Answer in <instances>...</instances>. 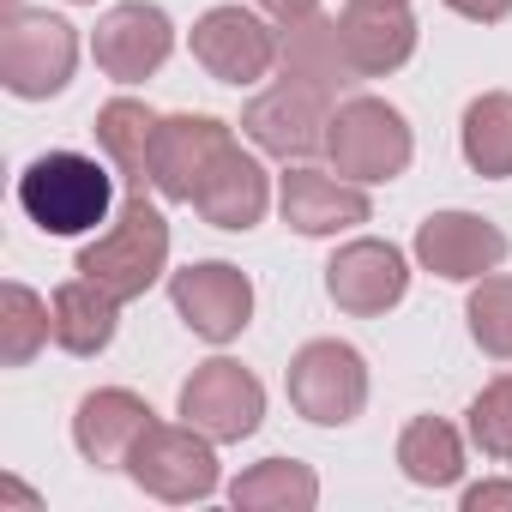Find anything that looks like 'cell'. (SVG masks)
I'll return each mask as SVG.
<instances>
[{"instance_id":"cell-1","label":"cell","mask_w":512,"mask_h":512,"mask_svg":"<svg viewBox=\"0 0 512 512\" xmlns=\"http://www.w3.org/2000/svg\"><path fill=\"white\" fill-rule=\"evenodd\" d=\"M19 205L43 235H91L115 205V169H103L85 151H49L25 163Z\"/></svg>"},{"instance_id":"cell-2","label":"cell","mask_w":512,"mask_h":512,"mask_svg":"<svg viewBox=\"0 0 512 512\" xmlns=\"http://www.w3.org/2000/svg\"><path fill=\"white\" fill-rule=\"evenodd\" d=\"M79 278L103 284L115 302H139L163 272H169V223L145 193H127L121 217L79 253Z\"/></svg>"},{"instance_id":"cell-3","label":"cell","mask_w":512,"mask_h":512,"mask_svg":"<svg viewBox=\"0 0 512 512\" xmlns=\"http://www.w3.org/2000/svg\"><path fill=\"white\" fill-rule=\"evenodd\" d=\"M326 157L344 181H398L416 157V139H410V121L386 103V97H344L332 109V127H326Z\"/></svg>"},{"instance_id":"cell-4","label":"cell","mask_w":512,"mask_h":512,"mask_svg":"<svg viewBox=\"0 0 512 512\" xmlns=\"http://www.w3.org/2000/svg\"><path fill=\"white\" fill-rule=\"evenodd\" d=\"M290 404L296 416H308L314 428H350L368 410V362L356 344L344 338H314L290 356Z\"/></svg>"},{"instance_id":"cell-5","label":"cell","mask_w":512,"mask_h":512,"mask_svg":"<svg viewBox=\"0 0 512 512\" xmlns=\"http://www.w3.org/2000/svg\"><path fill=\"white\" fill-rule=\"evenodd\" d=\"M79 67V37L67 19L55 13H25L13 7L7 25H0V85L25 103H43L55 91H67Z\"/></svg>"},{"instance_id":"cell-6","label":"cell","mask_w":512,"mask_h":512,"mask_svg":"<svg viewBox=\"0 0 512 512\" xmlns=\"http://www.w3.org/2000/svg\"><path fill=\"white\" fill-rule=\"evenodd\" d=\"M127 476H133L151 500H163V506L211 500V494H217V440L199 434L193 422H181V428L151 422L145 440H139L133 458H127Z\"/></svg>"},{"instance_id":"cell-7","label":"cell","mask_w":512,"mask_h":512,"mask_svg":"<svg viewBox=\"0 0 512 512\" xmlns=\"http://www.w3.org/2000/svg\"><path fill=\"white\" fill-rule=\"evenodd\" d=\"M332 109L320 91L296 85V79H278L272 91H260L247 109H241V133L260 145L266 157H284V163H308L314 151H326V127H332Z\"/></svg>"},{"instance_id":"cell-8","label":"cell","mask_w":512,"mask_h":512,"mask_svg":"<svg viewBox=\"0 0 512 512\" xmlns=\"http://www.w3.org/2000/svg\"><path fill=\"white\" fill-rule=\"evenodd\" d=\"M260 416H266V386L253 380L241 362H229V356L199 362L187 374V386H181V422H193L217 446L247 440L253 428H260Z\"/></svg>"},{"instance_id":"cell-9","label":"cell","mask_w":512,"mask_h":512,"mask_svg":"<svg viewBox=\"0 0 512 512\" xmlns=\"http://www.w3.org/2000/svg\"><path fill=\"white\" fill-rule=\"evenodd\" d=\"M229 145L235 133L217 115H163L151 139V193H163L169 205H193Z\"/></svg>"},{"instance_id":"cell-10","label":"cell","mask_w":512,"mask_h":512,"mask_svg":"<svg viewBox=\"0 0 512 512\" xmlns=\"http://www.w3.org/2000/svg\"><path fill=\"white\" fill-rule=\"evenodd\" d=\"M193 61L217 85H260L278 67V31L247 7H211L193 25Z\"/></svg>"},{"instance_id":"cell-11","label":"cell","mask_w":512,"mask_h":512,"mask_svg":"<svg viewBox=\"0 0 512 512\" xmlns=\"http://www.w3.org/2000/svg\"><path fill=\"white\" fill-rule=\"evenodd\" d=\"M169 302L205 344H235L247 332V320H253V284L229 260H199V266L175 272Z\"/></svg>"},{"instance_id":"cell-12","label":"cell","mask_w":512,"mask_h":512,"mask_svg":"<svg viewBox=\"0 0 512 512\" xmlns=\"http://www.w3.org/2000/svg\"><path fill=\"white\" fill-rule=\"evenodd\" d=\"M404 290H410V260L392 241H374V235L344 241L326 266V296L356 320H374V314L398 308Z\"/></svg>"},{"instance_id":"cell-13","label":"cell","mask_w":512,"mask_h":512,"mask_svg":"<svg viewBox=\"0 0 512 512\" xmlns=\"http://www.w3.org/2000/svg\"><path fill=\"white\" fill-rule=\"evenodd\" d=\"M169 49H175V25H169L163 7H151V0H121V7H109L97 19V37H91V55L115 85L151 79L169 61Z\"/></svg>"},{"instance_id":"cell-14","label":"cell","mask_w":512,"mask_h":512,"mask_svg":"<svg viewBox=\"0 0 512 512\" xmlns=\"http://www.w3.org/2000/svg\"><path fill=\"white\" fill-rule=\"evenodd\" d=\"M416 260L434 278L476 284V278H488L506 260V235L488 217H476V211H434L416 229Z\"/></svg>"},{"instance_id":"cell-15","label":"cell","mask_w":512,"mask_h":512,"mask_svg":"<svg viewBox=\"0 0 512 512\" xmlns=\"http://www.w3.org/2000/svg\"><path fill=\"white\" fill-rule=\"evenodd\" d=\"M278 73L308 85V91H320L326 103H338L350 85H362V73H356V61L344 49L338 19H320V13L278 25Z\"/></svg>"},{"instance_id":"cell-16","label":"cell","mask_w":512,"mask_h":512,"mask_svg":"<svg viewBox=\"0 0 512 512\" xmlns=\"http://www.w3.org/2000/svg\"><path fill=\"white\" fill-rule=\"evenodd\" d=\"M151 422H157V416H151V404H145L139 392L103 386V392H85V398H79L73 446H79V458L97 464V470H127V458H133V446L145 440Z\"/></svg>"},{"instance_id":"cell-17","label":"cell","mask_w":512,"mask_h":512,"mask_svg":"<svg viewBox=\"0 0 512 512\" xmlns=\"http://www.w3.org/2000/svg\"><path fill=\"white\" fill-rule=\"evenodd\" d=\"M278 211L296 235H338V229H356L374 217L362 181H344V175H326L308 163L278 181Z\"/></svg>"},{"instance_id":"cell-18","label":"cell","mask_w":512,"mask_h":512,"mask_svg":"<svg viewBox=\"0 0 512 512\" xmlns=\"http://www.w3.org/2000/svg\"><path fill=\"white\" fill-rule=\"evenodd\" d=\"M338 31H344V49H350L362 79H386V73H398L416 55V13H410V0H350Z\"/></svg>"},{"instance_id":"cell-19","label":"cell","mask_w":512,"mask_h":512,"mask_svg":"<svg viewBox=\"0 0 512 512\" xmlns=\"http://www.w3.org/2000/svg\"><path fill=\"white\" fill-rule=\"evenodd\" d=\"M193 205H199V217L211 229H253L266 217V205H272V175L260 169V157H247L241 145H229Z\"/></svg>"},{"instance_id":"cell-20","label":"cell","mask_w":512,"mask_h":512,"mask_svg":"<svg viewBox=\"0 0 512 512\" xmlns=\"http://www.w3.org/2000/svg\"><path fill=\"white\" fill-rule=\"evenodd\" d=\"M49 320H55V344L67 356H103L115 344V320H121V302L91 284V278H73L49 296Z\"/></svg>"},{"instance_id":"cell-21","label":"cell","mask_w":512,"mask_h":512,"mask_svg":"<svg viewBox=\"0 0 512 512\" xmlns=\"http://www.w3.org/2000/svg\"><path fill=\"white\" fill-rule=\"evenodd\" d=\"M157 121L163 115H151L139 97H115V103L97 109V127L91 133H97L109 169L127 181V193H145L151 187V139H157Z\"/></svg>"},{"instance_id":"cell-22","label":"cell","mask_w":512,"mask_h":512,"mask_svg":"<svg viewBox=\"0 0 512 512\" xmlns=\"http://www.w3.org/2000/svg\"><path fill=\"white\" fill-rule=\"evenodd\" d=\"M235 512H314L320 506V476L302 458H266L229 482Z\"/></svg>"},{"instance_id":"cell-23","label":"cell","mask_w":512,"mask_h":512,"mask_svg":"<svg viewBox=\"0 0 512 512\" xmlns=\"http://www.w3.org/2000/svg\"><path fill=\"white\" fill-rule=\"evenodd\" d=\"M398 470L416 488H452L464 476V440H458V428L440 422V416L404 422V434H398Z\"/></svg>"},{"instance_id":"cell-24","label":"cell","mask_w":512,"mask_h":512,"mask_svg":"<svg viewBox=\"0 0 512 512\" xmlns=\"http://www.w3.org/2000/svg\"><path fill=\"white\" fill-rule=\"evenodd\" d=\"M458 145H464V163L482 181H506L512 175V91H482L464 109Z\"/></svg>"},{"instance_id":"cell-25","label":"cell","mask_w":512,"mask_h":512,"mask_svg":"<svg viewBox=\"0 0 512 512\" xmlns=\"http://www.w3.org/2000/svg\"><path fill=\"white\" fill-rule=\"evenodd\" d=\"M49 338H55V320H49V302L37 290H25V284L0 290V362L25 368Z\"/></svg>"},{"instance_id":"cell-26","label":"cell","mask_w":512,"mask_h":512,"mask_svg":"<svg viewBox=\"0 0 512 512\" xmlns=\"http://www.w3.org/2000/svg\"><path fill=\"white\" fill-rule=\"evenodd\" d=\"M464 320H470V338L488 356L512 362V278H476Z\"/></svg>"},{"instance_id":"cell-27","label":"cell","mask_w":512,"mask_h":512,"mask_svg":"<svg viewBox=\"0 0 512 512\" xmlns=\"http://www.w3.org/2000/svg\"><path fill=\"white\" fill-rule=\"evenodd\" d=\"M470 440L488 458H512V374H500L470 398Z\"/></svg>"},{"instance_id":"cell-28","label":"cell","mask_w":512,"mask_h":512,"mask_svg":"<svg viewBox=\"0 0 512 512\" xmlns=\"http://www.w3.org/2000/svg\"><path fill=\"white\" fill-rule=\"evenodd\" d=\"M446 7H452L458 19H470V25H500V19L512 13V0H446Z\"/></svg>"},{"instance_id":"cell-29","label":"cell","mask_w":512,"mask_h":512,"mask_svg":"<svg viewBox=\"0 0 512 512\" xmlns=\"http://www.w3.org/2000/svg\"><path fill=\"white\" fill-rule=\"evenodd\" d=\"M494 506H512V482H476V488H464V512H494Z\"/></svg>"},{"instance_id":"cell-30","label":"cell","mask_w":512,"mask_h":512,"mask_svg":"<svg viewBox=\"0 0 512 512\" xmlns=\"http://www.w3.org/2000/svg\"><path fill=\"white\" fill-rule=\"evenodd\" d=\"M260 13H272L278 25H290V19H308V13H320V0H253Z\"/></svg>"},{"instance_id":"cell-31","label":"cell","mask_w":512,"mask_h":512,"mask_svg":"<svg viewBox=\"0 0 512 512\" xmlns=\"http://www.w3.org/2000/svg\"><path fill=\"white\" fill-rule=\"evenodd\" d=\"M0 500H13V506H43L25 482H13V476H0Z\"/></svg>"},{"instance_id":"cell-32","label":"cell","mask_w":512,"mask_h":512,"mask_svg":"<svg viewBox=\"0 0 512 512\" xmlns=\"http://www.w3.org/2000/svg\"><path fill=\"white\" fill-rule=\"evenodd\" d=\"M73 7H97V0H73Z\"/></svg>"}]
</instances>
